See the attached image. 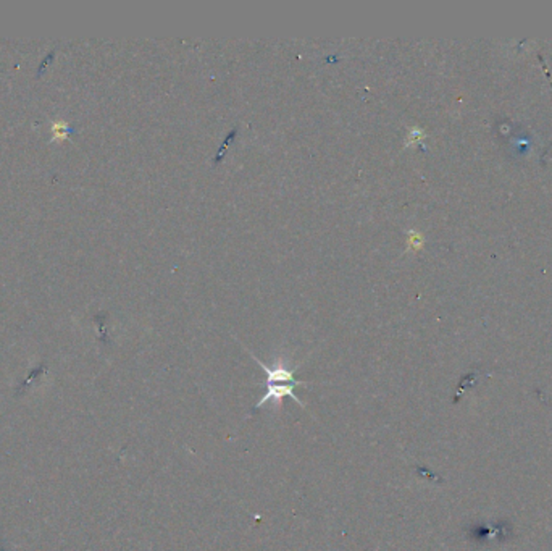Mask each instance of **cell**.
Returning a JSON list of instances; mask_svg holds the SVG:
<instances>
[{
	"label": "cell",
	"mask_w": 552,
	"mask_h": 551,
	"mask_svg": "<svg viewBox=\"0 0 552 551\" xmlns=\"http://www.w3.org/2000/svg\"><path fill=\"white\" fill-rule=\"evenodd\" d=\"M299 385H307V383L304 382H298V383H270V385H267V393L262 396V400L255 404V411H258L261 407L265 404L268 401H273L275 402V406L281 407L283 406V400L285 398H292L298 404H300L302 407H305V402L302 400H299L298 396L294 395V388L299 387Z\"/></svg>",
	"instance_id": "6da1fadb"
},
{
	"label": "cell",
	"mask_w": 552,
	"mask_h": 551,
	"mask_svg": "<svg viewBox=\"0 0 552 551\" xmlns=\"http://www.w3.org/2000/svg\"><path fill=\"white\" fill-rule=\"evenodd\" d=\"M250 356L255 359V363L261 365L263 372L267 374V385H270V383H298V380L294 378V369L286 367L281 359H276L273 367H268V365L263 364L257 356L254 354Z\"/></svg>",
	"instance_id": "7a4b0ae2"
}]
</instances>
